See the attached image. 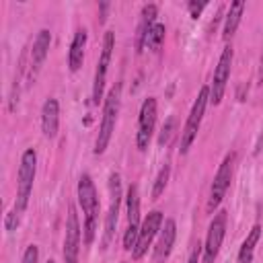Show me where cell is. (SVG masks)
Returning <instances> with one entry per match:
<instances>
[{
	"instance_id": "cell-1",
	"label": "cell",
	"mask_w": 263,
	"mask_h": 263,
	"mask_svg": "<svg viewBox=\"0 0 263 263\" xmlns=\"http://www.w3.org/2000/svg\"><path fill=\"white\" fill-rule=\"evenodd\" d=\"M76 193H78V203H80L82 214H84L82 238H84L86 245H90L95 240L97 226H99V208H101V201H99L97 187H95V183H92V179H90L88 173H82L80 175Z\"/></svg>"
},
{
	"instance_id": "cell-2",
	"label": "cell",
	"mask_w": 263,
	"mask_h": 263,
	"mask_svg": "<svg viewBox=\"0 0 263 263\" xmlns=\"http://www.w3.org/2000/svg\"><path fill=\"white\" fill-rule=\"evenodd\" d=\"M119 105H121V82H115L111 86V90L105 97V105H103V117L99 123V134L95 140V154H103L111 142V136L115 132V123H117V115H119Z\"/></svg>"
},
{
	"instance_id": "cell-3",
	"label": "cell",
	"mask_w": 263,
	"mask_h": 263,
	"mask_svg": "<svg viewBox=\"0 0 263 263\" xmlns=\"http://www.w3.org/2000/svg\"><path fill=\"white\" fill-rule=\"evenodd\" d=\"M35 173H37V152L35 148H27L21 156L18 164V175H16V199H14V210L21 214L29 205V197L33 191L35 183Z\"/></svg>"
},
{
	"instance_id": "cell-4",
	"label": "cell",
	"mask_w": 263,
	"mask_h": 263,
	"mask_svg": "<svg viewBox=\"0 0 263 263\" xmlns=\"http://www.w3.org/2000/svg\"><path fill=\"white\" fill-rule=\"evenodd\" d=\"M210 103V86H201L197 99L193 101V107L187 115V121H185V127L181 132V144H179V152L181 154H187L193 140L197 138V132H199V125H201V119H203V113H205V107Z\"/></svg>"
},
{
	"instance_id": "cell-5",
	"label": "cell",
	"mask_w": 263,
	"mask_h": 263,
	"mask_svg": "<svg viewBox=\"0 0 263 263\" xmlns=\"http://www.w3.org/2000/svg\"><path fill=\"white\" fill-rule=\"evenodd\" d=\"M234 166H236V152H228L224 156V160L220 162L216 175H214V181H212V187H210V197H208V214H214V210L220 205V201L224 199L228 187H230V181H232V175H234Z\"/></svg>"
},
{
	"instance_id": "cell-6",
	"label": "cell",
	"mask_w": 263,
	"mask_h": 263,
	"mask_svg": "<svg viewBox=\"0 0 263 263\" xmlns=\"http://www.w3.org/2000/svg\"><path fill=\"white\" fill-rule=\"evenodd\" d=\"M109 210L105 214V232H103V249L109 247V242L115 236V226L119 218V205H121V177L119 173L109 175Z\"/></svg>"
},
{
	"instance_id": "cell-7",
	"label": "cell",
	"mask_w": 263,
	"mask_h": 263,
	"mask_svg": "<svg viewBox=\"0 0 263 263\" xmlns=\"http://www.w3.org/2000/svg\"><path fill=\"white\" fill-rule=\"evenodd\" d=\"M113 47H115V33H113V31H107L105 37H103L101 55H99L97 70H95V82H92V103H95V105H99V101L103 99V92H105L107 70H109V64H111Z\"/></svg>"
},
{
	"instance_id": "cell-8",
	"label": "cell",
	"mask_w": 263,
	"mask_h": 263,
	"mask_svg": "<svg viewBox=\"0 0 263 263\" xmlns=\"http://www.w3.org/2000/svg\"><path fill=\"white\" fill-rule=\"evenodd\" d=\"M226 222H228V216H226L224 210L216 212V216L212 218V222L208 226L205 242L201 247L203 263H214V259L218 257L220 247H222V240H224V234H226Z\"/></svg>"
},
{
	"instance_id": "cell-9",
	"label": "cell",
	"mask_w": 263,
	"mask_h": 263,
	"mask_svg": "<svg viewBox=\"0 0 263 263\" xmlns=\"http://www.w3.org/2000/svg\"><path fill=\"white\" fill-rule=\"evenodd\" d=\"M162 224H164V216H162L160 210H152V212L144 218V222H142V226H140V232H138V240H136V245H134V249H132V257H134V259H142V257L146 255L148 247L152 245L154 236L160 232Z\"/></svg>"
},
{
	"instance_id": "cell-10",
	"label": "cell",
	"mask_w": 263,
	"mask_h": 263,
	"mask_svg": "<svg viewBox=\"0 0 263 263\" xmlns=\"http://www.w3.org/2000/svg\"><path fill=\"white\" fill-rule=\"evenodd\" d=\"M232 58H234V51L230 45H226L220 53V60H218V66L214 70V76H212V82H210V103L212 105H218L224 97V90H226V82L230 78V68H232Z\"/></svg>"
},
{
	"instance_id": "cell-11",
	"label": "cell",
	"mask_w": 263,
	"mask_h": 263,
	"mask_svg": "<svg viewBox=\"0 0 263 263\" xmlns=\"http://www.w3.org/2000/svg\"><path fill=\"white\" fill-rule=\"evenodd\" d=\"M154 127H156V99L154 97H148V99H144V103L140 107V115H138L136 146H138L140 152H144L150 146Z\"/></svg>"
},
{
	"instance_id": "cell-12",
	"label": "cell",
	"mask_w": 263,
	"mask_h": 263,
	"mask_svg": "<svg viewBox=\"0 0 263 263\" xmlns=\"http://www.w3.org/2000/svg\"><path fill=\"white\" fill-rule=\"evenodd\" d=\"M125 205H127V228L123 232V249L132 251L136 240H138V232H140V193H138V185H129L127 187V195H125Z\"/></svg>"
},
{
	"instance_id": "cell-13",
	"label": "cell",
	"mask_w": 263,
	"mask_h": 263,
	"mask_svg": "<svg viewBox=\"0 0 263 263\" xmlns=\"http://www.w3.org/2000/svg\"><path fill=\"white\" fill-rule=\"evenodd\" d=\"M80 236H82V228L78 222V214L74 205H70L68 218H66V234H64V263H78Z\"/></svg>"
},
{
	"instance_id": "cell-14",
	"label": "cell",
	"mask_w": 263,
	"mask_h": 263,
	"mask_svg": "<svg viewBox=\"0 0 263 263\" xmlns=\"http://www.w3.org/2000/svg\"><path fill=\"white\" fill-rule=\"evenodd\" d=\"M49 45H51V31L41 29L33 41V47H31V62H29V76H27L29 82H33L37 78L41 64L45 62V58L49 53Z\"/></svg>"
},
{
	"instance_id": "cell-15",
	"label": "cell",
	"mask_w": 263,
	"mask_h": 263,
	"mask_svg": "<svg viewBox=\"0 0 263 263\" xmlns=\"http://www.w3.org/2000/svg\"><path fill=\"white\" fill-rule=\"evenodd\" d=\"M175 238H177V224L173 218H166L160 232H158V242L154 247V261L156 263H164L173 251V245H175Z\"/></svg>"
},
{
	"instance_id": "cell-16",
	"label": "cell",
	"mask_w": 263,
	"mask_h": 263,
	"mask_svg": "<svg viewBox=\"0 0 263 263\" xmlns=\"http://www.w3.org/2000/svg\"><path fill=\"white\" fill-rule=\"evenodd\" d=\"M156 14H158V6L156 4H144L142 12H140V25L136 31V51L142 53L146 47V39L150 29L156 25Z\"/></svg>"
},
{
	"instance_id": "cell-17",
	"label": "cell",
	"mask_w": 263,
	"mask_h": 263,
	"mask_svg": "<svg viewBox=\"0 0 263 263\" xmlns=\"http://www.w3.org/2000/svg\"><path fill=\"white\" fill-rule=\"evenodd\" d=\"M58 125H60V105L53 97L45 99L43 107H41V132L45 138H55L58 134Z\"/></svg>"
},
{
	"instance_id": "cell-18",
	"label": "cell",
	"mask_w": 263,
	"mask_h": 263,
	"mask_svg": "<svg viewBox=\"0 0 263 263\" xmlns=\"http://www.w3.org/2000/svg\"><path fill=\"white\" fill-rule=\"evenodd\" d=\"M86 29H76L72 43H70V51H68V68L72 72L80 70L82 62H84V49H86Z\"/></svg>"
},
{
	"instance_id": "cell-19",
	"label": "cell",
	"mask_w": 263,
	"mask_h": 263,
	"mask_svg": "<svg viewBox=\"0 0 263 263\" xmlns=\"http://www.w3.org/2000/svg\"><path fill=\"white\" fill-rule=\"evenodd\" d=\"M245 8H247V4H245L242 0H236V2H232V4H230V8L226 10L224 27H222V37H224L226 41L236 33V29H238V25H240V18H242Z\"/></svg>"
},
{
	"instance_id": "cell-20",
	"label": "cell",
	"mask_w": 263,
	"mask_h": 263,
	"mask_svg": "<svg viewBox=\"0 0 263 263\" xmlns=\"http://www.w3.org/2000/svg\"><path fill=\"white\" fill-rule=\"evenodd\" d=\"M259 238H261V226L255 224V226L249 230L247 238L242 240V245H240V249H238L236 263H253V253H255V247H257Z\"/></svg>"
},
{
	"instance_id": "cell-21",
	"label": "cell",
	"mask_w": 263,
	"mask_h": 263,
	"mask_svg": "<svg viewBox=\"0 0 263 263\" xmlns=\"http://www.w3.org/2000/svg\"><path fill=\"white\" fill-rule=\"evenodd\" d=\"M168 177H171V164H162V168L158 171V175H156V179H154V185H152V199L156 201L162 193H164V189H166V183H168Z\"/></svg>"
},
{
	"instance_id": "cell-22",
	"label": "cell",
	"mask_w": 263,
	"mask_h": 263,
	"mask_svg": "<svg viewBox=\"0 0 263 263\" xmlns=\"http://www.w3.org/2000/svg\"><path fill=\"white\" fill-rule=\"evenodd\" d=\"M164 33H166L164 25H162V23H156V25L150 29V33H148L146 47H150V49H158V47L162 45V41H164Z\"/></svg>"
},
{
	"instance_id": "cell-23",
	"label": "cell",
	"mask_w": 263,
	"mask_h": 263,
	"mask_svg": "<svg viewBox=\"0 0 263 263\" xmlns=\"http://www.w3.org/2000/svg\"><path fill=\"white\" fill-rule=\"evenodd\" d=\"M173 132H175V117H168L166 119V123L162 125V132H160V138H158V144L162 146V144H166L168 140H171V136H173Z\"/></svg>"
},
{
	"instance_id": "cell-24",
	"label": "cell",
	"mask_w": 263,
	"mask_h": 263,
	"mask_svg": "<svg viewBox=\"0 0 263 263\" xmlns=\"http://www.w3.org/2000/svg\"><path fill=\"white\" fill-rule=\"evenodd\" d=\"M18 220H21V214H18L16 210H10V212L4 216V228H6L8 232L16 230V226H18Z\"/></svg>"
},
{
	"instance_id": "cell-25",
	"label": "cell",
	"mask_w": 263,
	"mask_h": 263,
	"mask_svg": "<svg viewBox=\"0 0 263 263\" xmlns=\"http://www.w3.org/2000/svg\"><path fill=\"white\" fill-rule=\"evenodd\" d=\"M21 263H39V249H37V245H29L25 249Z\"/></svg>"
},
{
	"instance_id": "cell-26",
	"label": "cell",
	"mask_w": 263,
	"mask_h": 263,
	"mask_svg": "<svg viewBox=\"0 0 263 263\" xmlns=\"http://www.w3.org/2000/svg\"><path fill=\"white\" fill-rule=\"evenodd\" d=\"M203 8H205V2H195V0L187 2V10H189V14H191L193 18H197V16L201 14Z\"/></svg>"
},
{
	"instance_id": "cell-27",
	"label": "cell",
	"mask_w": 263,
	"mask_h": 263,
	"mask_svg": "<svg viewBox=\"0 0 263 263\" xmlns=\"http://www.w3.org/2000/svg\"><path fill=\"white\" fill-rule=\"evenodd\" d=\"M201 247H203V245H199V242L193 247V251H191V255H189L187 263H197V259H199V255H201Z\"/></svg>"
},
{
	"instance_id": "cell-28",
	"label": "cell",
	"mask_w": 263,
	"mask_h": 263,
	"mask_svg": "<svg viewBox=\"0 0 263 263\" xmlns=\"http://www.w3.org/2000/svg\"><path fill=\"white\" fill-rule=\"evenodd\" d=\"M99 8H101V23H105V18H107V16H105V12L109 10V2H101V4H99Z\"/></svg>"
},
{
	"instance_id": "cell-29",
	"label": "cell",
	"mask_w": 263,
	"mask_h": 263,
	"mask_svg": "<svg viewBox=\"0 0 263 263\" xmlns=\"http://www.w3.org/2000/svg\"><path fill=\"white\" fill-rule=\"evenodd\" d=\"M259 80L263 82V49H261V60H259Z\"/></svg>"
},
{
	"instance_id": "cell-30",
	"label": "cell",
	"mask_w": 263,
	"mask_h": 263,
	"mask_svg": "<svg viewBox=\"0 0 263 263\" xmlns=\"http://www.w3.org/2000/svg\"><path fill=\"white\" fill-rule=\"evenodd\" d=\"M47 263H55V261H53V259H49V261H47Z\"/></svg>"
},
{
	"instance_id": "cell-31",
	"label": "cell",
	"mask_w": 263,
	"mask_h": 263,
	"mask_svg": "<svg viewBox=\"0 0 263 263\" xmlns=\"http://www.w3.org/2000/svg\"><path fill=\"white\" fill-rule=\"evenodd\" d=\"M121 263H125V261H121Z\"/></svg>"
}]
</instances>
